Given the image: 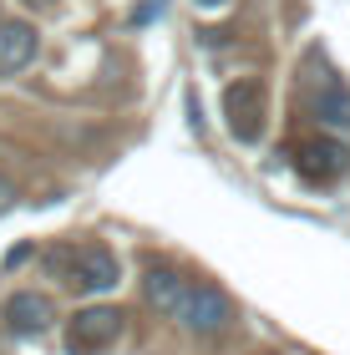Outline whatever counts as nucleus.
Instances as JSON below:
<instances>
[{
  "label": "nucleus",
  "instance_id": "11",
  "mask_svg": "<svg viewBox=\"0 0 350 355\" xmlns=\"http://www.w3.org/2000/svg\"><path fill=\"white\" fill-rule=\"evenodd\" d=\"M193 6H203V10H224L229 0H193Z\"/></svg>",
  "mask_w": 350,
  "mask_h": 355
},
{
  "label": "nucleus",
  "instance_id": "9",
  "mask_svg": "<svg viewBox=\"0 0 350 355\" xmlns=\"http://www.w3.org/2000/svg\"><path fill=\"white\" fill-rule=\"evenodd\" d=\"M315 117H320L325 127H350V92L330 82L320 96H315Z\"/></svg>",
  "mask_w": 350,
  "mask_h": 355
},
{
  "label": "nucleus",
  "instance_id": "4",
  "mask_svg": "<svg viewBox=\"0 0 350 355\" xmlns=\"http://www.w3.org/2000/svg\"><path fill=\"white\" fill-rule=\"evenodd\" d=\"M224 117H229V132L238 142H254L264 132V87L259 82H234L224 92Z\"/></svg>",
  "mask_w": 350,
  "mask_h": 355
},
{
  "label": "nucleus",
  "instance_id": "7",
  "mask_svg": "<svg viewBox=\"0 0 350 355\" xmlns=\"http://www.w3.org/2000/svg\"><path fill=\"white\" fill-rule=\"evenodd\" d=\"M51 320H56L51 300L36 295V289H15V295L6 300V325H10V335H41V330H51Z\"/></svg>",
  "mask_w": 350,
  "mask_h": 355
},
{
  "label": "nucleus",
  "instance_id": "8",
  "mask_svg": "<svg viewBox=\"0 0 350 355\" xmlns=\"http://www.w3.org/2000/svg\"><path fill=\"white\" fill-rule=\"evenodd\" d=\"M36 61V31L26 21H0V76H15Z\"/></svg>",
  "mask_w": 350,
  "mask_h": 355
},
{
  "label": "nucleus",
  "instance_id": "10",
  "mask_svg": "<svg viewBox=\"0 0 350 355\" xmlns=\"http://www.w3.org/2000/svg\"><path fill=\"white\" fill-rule=\"evenodd\" d=\"M10 198H15V188L6 183V178H0V214H6V208H10Z\"/></svg>",
  "mask_w": 350,
  "mask_h": 355
},
{
  "label": "nucleus",
  "instance_id": "6",
  "mask_svg": "<svg viewBox=\"0 0 350 355\" xmlns=\"http://www.w3.org/2000/svg\"><path fill=\"white\" fill-rule=\"evenodd\" d=\"M188 284H193V279H183L178 269H168V264H152L148 274H142V300H148L157 315L178 320L183 300H188Z\"/></svg>",
  "mask_w": 350,
  "mask_h": 355
},
{
  "label": "nucleus",
  "instance_id": "2",
  "mask_svg": "<svg viewBox=\"0 0 350 355\" xmlns=\"http://www.w3.org/2000/svg\"><path fill=\"white\" fill-rule=\"evenodd\" d=\"M117 340H122V310H112V304H87L67 325V350L71 355H107Z\"/></svg>",
  "mask_w": 350,
  "mask_h": 355
},
{
  "label": "nucleus",
  "instance_id": "5",
  "mask_svg": "<svg viewBox=\"0 0 350 355\" xmlns=\"http://www.w3.org/2000/svg\"><path fill=\"white\" fill-rule=\"evenodd\" d=\"M295 168L305 183H335V178L350 168V153H345V142L335 137H310L305 148L295 153Z\"/></svg>",
  "mask_w": 350,
  "mask_h": 355
},
{
  "label": "nucleus",
  "instance_id": "3",
  "mask_svg": "<svg viewBox=\"0 0 350 355\" xmlns=\"http://www.w3.org/2000/svg\"><path fill=\"white\" fill-rule=\"evenodd\" d=\"M178 325L188 335H203V340H213V335H224L234 325V304L229 295L218 284H188V300H183V310H178Z\"/></svg>",
  "mask_w": 350,
  "mask_h": 355
},
{
  "label": "nucleus",
  "instance_id": "1",
  "mask_svg": "<svg viewBox=\"0 0 350 355\" xmlns=\"http://www.w3.org/2000/svg\"><path fill=\"white\" fill-rule=\"evenodd\" d=\"M51 264L61 269V279L76 284L82 295H107V289H117V279H122L117 254H112V249H102V244L56 249V254H51Z\"/></svg>",
  "mask_w": 350,
  "mask_h": 355
}]
</instances>
